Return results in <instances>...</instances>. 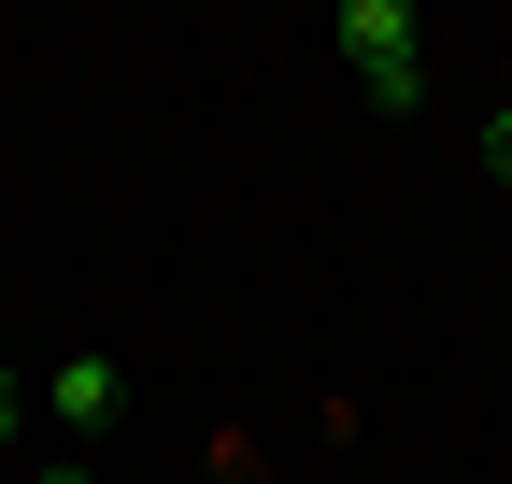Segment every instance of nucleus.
<instances>
[{"mask_svg": "<svg viewBox=\"0 0 512 484\" xmlns=\"http://www.w3.org/2000/svg\"><path fill=\"white\" fill-rule=\"evenodd\" d=\"M342 72L370 100H413L427 86V29H413V0H342Z\"/></svg>", "mask_w": 512, "mask_h": 484, "instance_id": "nucleus-1", "label": "nucleus"}, {"mask_svg": "<svg viewBox=\"0 0 512 484\" xmlns=\"http://www.w3.org/2000/svg\"><path fill=\"white\" fill-rule=\"evenodd\" d=\"M43 413H57V428H114V413H128V371H114V356H57V371H43Z\"/></svg>", "mask_w": 512, "mask_h": 484, "instance_id": "nucleus-2", "label": "nucleus"}, {"mask_svg": "<svg viewBox=\"0 0 512 484\" xmlns=\"http://www.w3.org/2000/svg\"><path fill=\"white\" fill-rule=\"evenodd\" d=\"M484 171H498V186H512V100L484 114Z\"/></svg>", "mask_w": 512, "mask_h": 484, "instance_id": "nucleus-3", "label": "nucleus"}, {"mask_svg": "<svg viewBox=\"0 0 512 484\" xmlns=\"http://www.w3.org/2000/svg\"><path fill=\"white\" fill-rule=\"evenodd\" d=\"M29 399H43V385H15V371H0V442H15V428H29Z\"/></svg>", "mask_w": 512, "mask_h": 484, "instance_id": "nucleus-4", "label": "nucleus"}, {"mask_svg": "<svg viewBox=\"0 0 512 484\" xmlns=\"http://www.w3.org/2000/svg\"><path fill=\"white\" fill-rule=\"evenodd\" d=\"M43 484H100V470H43Z\"/></svg>", "mask_w": 512, "mask_h": 484, "instance_id": "nucleus-5", "label": "nucleus"}]
</instances>
